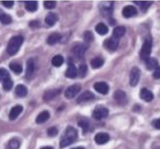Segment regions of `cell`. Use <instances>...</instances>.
I'll return each mask as SVG.
<instances>
[{
    "label": "cell",
    "mask_w": 160,
    "mask_h": 149,
    "mask_svg": "<svg viewBox=\"0 0 160 149\" xmlns=\"http://www.w3.org/2000/svg\"><path fill=\"white\" fill-rule=\"evenodd\" d=\"M39 24V23L38 21H32L29 22V26L31 27H36V26H38Z\"/></svg>",
    "instance_id": "ee69618b"
},
{
    "label": "cell",
    "mask_w": 160,
    "mask_h": 149,
    "mask_svg": "<svg viewBox=\"0 0 160 149\" xmlns=\"http://www.w3.org/2000/svg\"><path fill=\"white\" fill-rule=\"evenodd\" d=\"M61 36L58 32H54L49 35L47 38V43L49 45H54L60 41Z\"/></svg>",
    "instance_id": "7402d4cb"
},
{
    "label": "cell",
    "mask_w": 160,
    "mask_h": 149,
    "mask_svg": "<svg viewBox=\"0 0 160 149\" xmlns=\"http://www.w3.org/2000/svg\"><path fill=\"white\" fill-rule=\"evenodd\" d=\"M78 69L73 64H69L65 72V75L69 78H74L77 76Z\"/></svg>",
    "instance_id": "ac0fdd59"
},
{
    "label": "cell",
    "mask_w": 160,
    "mask_h": 149,
    "mask_svg": "<svg viewBox=\"0 0 160 149\" xmlns=\"http://www.w3.org/2000/svg\"><path fill=\"white\" fill-rule=\"evenodd\" d=\"M36 68V63L33 59L31 58L27 60L26 75L27 77H30L34 73Z\"/></svg>",
    "instance_id": "2e32d148"
},
{
    "label": "cell",
    "mask_w": 160,
    "mask_h": 149,
    "mask_svg": "<svg viewBox=\"0 0 160 149\" xmlns=\"http://www.w3.org/2000/svg\"><path fill=\"white\" fill-rule=\"evenodd\" d=\"M23 107L21 105H17L14 106L11 109L9 114V118L10 120H15L22 112Z\"/></svg>",
    "instance_id": "9a60e30c"
},
{
    "label": "cell",
    "mask_w": 160,
    "mask_h": 149,
    "mask_svg": "<svg viewBox=\"0 0 160 149\" xmlns=\"http://www.w3.org/2000/svg\"><path fill=\"white\" fill-rule=\"evenodd\" d=\"M104 64V60L100 57H95L91 60V65L93 69L101 67Z\"/></svg>",
    "instance_id": "4dcf8cb0"
},
{
    "label": "cell",
    "mask_w": 160,
    "mask_h": 149,
    "mask_svg": "<svg viewBox=\"0 0 160 149\" xmlns=\"http://www.w3.org/2000/svg\"><path fill=\"white\" fill-rule=\"evenodd\" d=\"M153 77L157 79H160V66H159L154 70V72L153 73Z\"/></svg>",
    "instance_id": "7bdbcfd3"
},
{
    "label": "cell",
    "mask_w": 160,
    "mask_h": 149,
    "mask_svg": "<svg viewBox=\"0 0 160 149\" xmlns=\"http://www.w3.org/2000/svg\"><path fill=\"white\" fill-rule=\"evenodd\" d=\"M152 46V39L151 37H148L145 39L140 50V57L142 60L146 61L150 57Z\"/></svg>",
    "instance_id": "3957f363"
},
{
    "label": "cell",
    "mask_w": 160,
    "mask_h": 149,
    "mask_svg": "<svg viewBox=\"0 0 160 149\" xmlns=\"http://www.w3.org/2000/svg\"><path fill=\"white\" fill-rule=\"evenodd\" d=\"M8 146L9 149H19L20 147V143L17 139L12 138L11 140H9Z\"/></svg>",
    "instance_id": "836d02e7"
},
{
    "label": "cell",
    "mask_w": 160,
    "mask_h": 149,
    "mask_svg": "<svg viewBox=\"0 0 160 149\" xmlns=\"http://www.w3.org/2000/svg\"><path fill=\"white\" fill-rule=\"evenodd\" d=\"M93 87L96 91L102 95H106L109 90V87L108 84L104 82H96L94 84Z\"/></svg>",
    "instance_id": "30bf717a"
},
{
    "label": "cell",
    "mask_w": 160,
    "mask_h": 149,
    "mask_svg": "<svg viewBox=\"0 0 160 149\" xmlns=\"http://www.w3.org/2000/svg\"><path fill=\"white\" fill-rule=\"evenodd\" d=\"M61 92V89H49L44 92L43 94V100L45 102H48L52 100L56 96H58Z\"/></svg>",
    "instance_id": "ba28073f"
},
{
    "label": "cell",
    "mask_w": 160,
    "mask_h": 149,
    "mask_svg": "<svg viewBox=\"0 0 160 149\" xmlns=\"http://www.w3.org/2000/svg\"><path fill=\"white\" fill-rule=\"evenodd\" d=\"M104 46L110 50H116L119 45V39L116 38L114 36H112L104 42Z\"/></svg>",
    "instance_id": "9c48e42d"
},
{
    "label": "cell",
    "mask_w": 160,
    "mask_h": 149,
    "mask_svg": "<svg viewBox=\"0 0 160 149\" xmlns=\"http://www.w3.org/2000/svg\"><path fill=\"white\" fill-rule=\"evenodd\" d=\"M1 2L4 6L8 8H11L14 5L13 1H2Z\"/></svg>",
    "instance_id": "60d3db41"
},
{
    "label": "cell",
    "mask_w": 160,
    "mask_h": 149,
    "mask_svg": "<svg viewBox=\"0 0 160 149\" xmlns=\"http://www.w3.org/2000/svg\"><path fill=\"white\" fill-rule=\"evenodd\" d=\"M71 149H85L84 147H74V148H72Z\"/></svg>",
    "instance_id": "bcb514c9"
},
{
    "label": "cell",
    "mask_w": 160,
    "mask_h": 149,
    "mask_svg": "<svg viewBox=\"0 0 160 149\" xmlns=\"http://www.w3.org/2000/svg\"><path fill=\"white\" fill-rule=\"evenodd\" d=\"M152 149H160V146H156Z\"/></svg>",
    "instance_id": "7dc6e473"
},
{
    "label": "cell",
    "mask_w": 160,
    "mask_h": 149,
    "mask_svg": "<svg viewBox=\"0 0 160 149\" xmlns=\"http://www.w3.org/2000/svg\"><path fill=\"white\" fill-rule=\"evenodd\" d=\"M78 126L81 127L83 133H86L89 130V123L86 120H81L78 122Z\"/></svg>",
    "instance_id": "e575fe53"
},
{
    "label": "cell",
    "mask_w": 160,
    "mask_h": 149,
    "mask_svg": "<svg viewBox=\"0 0 160 149\" xmlns=\"http://www.w3.org/2000/svg\"><path fill=\"white\" fill-rule=\"evenodd\" d=\"M15 93L19 97H24L28 94L27 87L22 84H18L15 88Z\"/></svg>",
    "instance_id": "603a6c76"
},
{
    "label": "cell",
    "mask_w": 160,
    "mask_h": 149,
    "mask_svg": "<svg viewBox=\"0 0 160 149\" xmlns=\"http://www.w3.org/2000/svg\"><path fill=\"white\" fill-rule=\"evenodd\" d=\"M108 108L103 105H98L92 112V117L98 120L106 118L108 115Z\"/></svg>",
    "instance_id": "277c9868"
},
{
    "label": "cell",
    "mask_w": 160,
    "mask_h": 149,
    "mask_svg": "<svg viewBox=\"0 0 160 149\" xmlns=\"http://www.w3.org/2000/svg\"><path fill=\"white\" fill-rule=\"evenodd\" d=\"M88 71V66L85 64H81L79 67V74L81 77H84Z\"/></svg>",
    "instance_id": "8d00e7d4"
},
{
    "label": "cell",
    "mask_w": 160,
    "mask_h": 149,
    "mask_svg": "<svg viewBox=\"0 0 160 149\" xmlns=\"http://www.w3.org/2000/svg\"><path fill=\"white\" fill-rule=\"evenodd\" d=\"M139 95L141 99L146 102H151L154 98L152 92L146 88L141 89Z\"/></svg>",
    "instance_id": "e0dca14e"
},
{
    "label": "cell",
    "mask_w": 160,
    "mask_h": 149,
    "mask_svg": "<svg viewBox=\"0 0 160 149\" xmlns=\"http://www.w3.org/2000/svg\"><path fill=\"white\" fill-rule=\"evenodd\" d=\"M137 5H138L142 11H146L152 4V1H133Z\"/></svg>",
    "instance_id": "83f0119b"
},
{
    "label": "cell",
    "mask_w": 160,
    "mask_h": 149,
    "mask_svg": "<svg viewBox=\"0 0 160 149\" xmlns=\"http://www.w3.org/2000/svg\"><path fill=\"white\" fill-rule=\"evenodd\" d=\"M126 32V28L124 26H119L116 27L112 31V36L117 39H119L124 36Z\"/></svg>",
    "instance_id": "d4e9b609"
},
{
    "label": "cell",
    "mask_w": 160,
    "mask_h": 149,
    "mask_svg": "<svg viewBox=\"0 0 160 149\" xmlns=\"http://www.w3.org/2000/svg\"><path fill=\"white\" fill-rule=\"evenodd\" d=\"M95 97L94 94L89 91V90H86L83 92L77 99V102L79 103L85 102L91 100H92Z\"/></svg>",
    "instance_id": "5bb4252c"
},
{
    "label": "cell",
    "mask_w": 160,
    "mask_h": 149,
    "mask_svg": "<svg viewBox=\"0 0 160 149\" xmlns=\"http://www.w3.org/2000/svg\"><path fill=\"white\" fill-rule=\"evenodd\" d=\"M58 20V16L54 12H49L45 17V22L49 26H52Z\"/></svg>",
    "instance_id": "ffe728a7"
},
{
    "label": "cell",
    "mask_w": 160,
    "mask_h": 149,
    "mask_svg": "<svg viewBox=\"0 0 160 149\" xmlns=\"http://www.w3.org/2000/svg\"><path fill=\"white\" fill-rule=\"evenodd\" d=\"M110 139L108 133L104 132L98 133L94 137V141L98 145H103L107 143Z\"/></svg>",
    "instance_id": "4fadbf2b"
},
{
    "label": "cell",
    "mask_w": 160,
    "mask_h": 149,
    "mask_svg": "<svg viewBox=\"0 0 160 149\" xmlns=\"http://www.w3.org/2000/svg\"><path fill=\"white\" fill-rule=\"evenodd\" d=\"M50 117V114L48 111L44 110L39 113V115L37 116L36 118V122L37 123L41 124L42 123H44L46 122Z\"/></svg>",
    "instance_id": "44dd1931"
},
{
    "label": "cell",
    "mask_w": 160,
    "mask_h": 149,
    "mask_svg": "<svg viewBox=\"0 0 160 149\" xmlns=\"http://www.w3.org/2000/svg\"><path fill=\"white\" fill-rule=\"evenodd\" d=\"M63 62H64V58L60 54L56 55L55 56H54L51 60L52 64L55 67L61 66L62 64H63Z\"/></svg>",
    "instance_id": "f546056e"
},
{
    "label": "cell",
    "mask_w": 160,
    "mask_h": 149,
    "mask_svg": "<svg viewBox=\"0 0 160 149\" xmlns=\"http://www.w3.org/2000/svg\"><path fill=\"white\" fill-rule=\"evenodd\" d=\"M81 89V85L78 84H73L66 89L64 92V96L68 99H72L79 92Z\"/></svg>",
    "instance_id": "8992f818"
},
{
    "label": "cell",
    "mask_w": 160,
    "mask_h": 149,
    "mask_svg": "<svg viewBox=\"0 0 160 149\" xmlns=\"http://www.w3.org/2000/svg\"><path fill=\"white\" fill-rule=\"evenodd\" d=\"M25 8L29 12L36 11L38 9V2L36 1H27L25 2Z\"/></svg>",
    "instance_id": "484cf974"
},
{
    "label": "cell",
    "mask_w": 160,
    "mask_h": 149,
    "mask_svg": "<svg viewBox=\"0 0 160 149\" xmlns=\"http://www.w3.org/2000/svg\"><path fill=\"white\" fill-rule=\"evenodd\" d=\"M40 149H54L53 147H51V146H46V147H43L42 148H41Z\"/></svg>",
    "instance_id": "f6af8a7d"
},
{
    "label": "cell",
    "mask_w": 160,
    "mask_h": 149,
    "mask_svg": "<svg viewBox=\"0 0 160 149\" xmlns=\"http://www.w3.org/2000/svg\"><path fill=\"white\" fill-rule=\"evenodd\" d=\"M138 13L137 9L132 6V5H128L125 6L122 11V16L126 18H129L136 16Z\"/></svg>",
    "instance_id": "7c38bea8"
},
{
    "label": "cell",
    "mask_w": 160,
    "mask_h": 149,
    "mask_svg": "<svg viewBox=\"0 0 160 149\" xmlns=\"http://www.w3.org/2000/svg\"><path fill=\"white\" fill-rule=\"evenodd\" d=\"M141 71L138 67H133L131 69L129 74V84L131 86H136L139 82L140 79Z\"/></svg>",
    "instance_id": "5b68a950"
},
{
    "label": "cell",
    "mask_w": 160,
    "mask_h": 149,
    "mask_svg": "<svg viewBox=\"0 0 160 149\" xmlns=\"http://www.w3.org/2000/svg\"><path fill=\"white\" fill-rule=\"evenodd\" d=\"M9 67L10 68V69L13 72H14L15 74H19L22 72V66L17 63V62H12L11 63H9Z\"/></svg>",
    "instance_id": "f1b7e54d"
},
{
    "label": "cell",
    "mask_w": 160,
    "mask_h": 149,
    "mask_svg": "<svg viewBox=\"0 0 160 149\" xmlns=\"http://www.w3.org/2000/svg\"><path fill=\"white\" fill-rule=\"evenodd\" d=\"M47 133L49 137H55L58 133V130L55 127H51L48 129Z\"/></svg>",
    "instance_id": "ab89813d"
},
{
    "label": "cell",
    "mask_w": 160,
    "mask_h": 149,
    "mask_svg": "<svg viewBox=\"0 0 160 149\" xmlns=\"http://www.w3.org/2000/svg\"><path fill=\"white\" fill-rule=\"evenodd\" d=\"M96 31L100 35H105L108 32V27L102 22L97 24L95 27Z\"/></svg>",
    "instance_id": "4316f807"
},
{
    "label": "cell",
    "mask_w": 160,
    "mask_h": 149,
    "mask_svg": "<svg viewBox=\"0 0 160 149\" xmlns=\"http://www.w3.org/2000/svg\"><path fill=\"white\" fill-rule=\"evenodd\" d=\"M152 125L155 128L160 130V118L154 120L152 122Z\"/></svg>",
    "instance_id": "b9f144b4"
},
{
    "label": "cell",
    "mask_w": 160,
    "mask_h": 149,
    "mask_svg": "<svg viewBox=\"0 0 160 149\" xmlns=\"http://www.w3.org/2000/svg\"><path fill=\"white\" fill-rule=\"evenodd\" d=\"M86 50V46L83 44H78L75 46L72 50L74 55L78 59H81L84 57Z\"/></svg>",
    "instance_id": "8fae6325"
},
{
    "label": "cell",
    "mask_w": 160,
    "mask_h": 149,
    "mask_svg": "<svg viewBox=\"0 0 160 149\" xmlns=\"http://www.w3.org/2000/svg\"><path fill=\"white\" fill-rule=\"evenodd\" d=\"M0 20L1 23H2L3 24H9L12 22L11 17L9 14L2 12L0 14Z\"/></svg>",
    "instance_id": "1f68e13d"
},
{
    "label": "cell",
    "mask_w": 160,
    "mask_h": 149,
    "mask_svg": "<svg viewBox=\"0 0 160 149\" xmlns=\"http://www.w3.org/2000/svg\"><path fill=\"white\" fill-rule=\"evenodd\" d=\"M112 2L111 1H106L104 4H101V12L105 16H109L112 9V4H111Z\"/></svg>",
    "instance_id": "d6986e66"
},
{
    "label": "cell",
    "mask_w": 160,
    "mask_h": 149,
    "mask_svg": "<svg viewBox=\"0 0 160 149\" xmlns=\"http://www.w3.org/2000/svg\"><path fill=\"white\" fill-rule=\"evenodd\" d=\"M56 2L55 1H44V7L48 9H54L56 7Z\"/></svg>",
    "instance_id": "74e56055"
},
{
    "label": "cell",
    "mask_w": 160,
    "mask_h": 149,
    "mask_svg": "<svg viewBox=\"0 0 160 149\" xmlns=\"http://www.w3.org/2000/svg\"><path fill=\"white\" fill-rule=\"evenodd\" d=\"M0 76H1V82L6 79H8L10 77V75L8 72V71L5 69H3V68H1V71H0Z\"/></svg>",
    "instance_id": "f35d334b"
},
{
    "label": "cell",
    "mask_w": 160,
    "mask_h": 149,
    "mask_svg": "<svg viewBox=\"0 0 160 149\" xmlns=\"http://www.w3.org/2000/svg\"><path fill=\"white\" fill-rule=\"evenodd\" d=\"M84 39L86 43H91L94 40V36L92 32L86 31L84 34Z\"/></svg>",
    "instance_id": "d590c367"
},
{
    "label": "cell",
    "mask_w": 160,
    "mask_h": 149,
    "mask_svg": "<svg viewBox=\"0 0 160 149\" xmlns=\"http://www.w3.org/2000/svg\"><path fill=\"white\" fill-rule=\"evenodd\" d=\"M2 87L5 90H10L13 86V82L11 77L2 81Z\"/></svg>",
    "instance_id": "d6a6232c"
},
{
    "label": "cell",
    "mask_w": 160,
    "mask_h": 149,
    "mask_svg": "<svg viewBox=\"0 0 160 149\" xmlns=\"http://www.w3.org/2000/svg\"><path fill=\"white\" fill-rule=\"evenodd\" d=\"M78 138V131L74 127L68 126L61 137L59 147L61 148L68 147L72 143Z\"/></svg>",
    "instance_id": "6da1fadb"
},
{
    "label": "cell",
    "mask_w": 160,
    "mask_h": 149,
    "mask_svg": "<svg viewBox=\"0 0 160 149\" xmlns=\"http://www.w3.org/2000/svg\"><path fill=\"white\" fill-rule=\"evenodd\" d=\"M23 37L21 36L12 37L9 41L7 46V52L10 55H14L19 49L23 42Z\"/></svg>",
    "instance_id": "7a4b0ae2"
},
{
    "label": "cell",
    "mask_w": 160,
    "mask_h": 149,
    "mask_svg": "<svg viewBox=\"0 0 160 149\" xmlns=\"http://www.w3.org/2000/svg\"><path fill=\"white\" fill-rule=\"evenodd\" d=\"M145 62L146 68L148 70H153L158 67V61L154 57H149Z\"/></svg>",
    "instance_id": "cb8c5ba5"
},
{
    "label": "cell",
    "mask_w": 160,
    "mask_h": 149,
    "mask_svg": "<svg viewBox=\"0 0 160 149\" xmlns=\"http://www.w3.org/2000/svg\"><path fill=\"white\" fill-rule=\"evenodd\" d=\"M113 97L114 99L119 105H126L128 102L126 93L120 89H118L114 92Z\"/></svg>",
    "instance_id": "52a82bcc"
}]
</instances>
